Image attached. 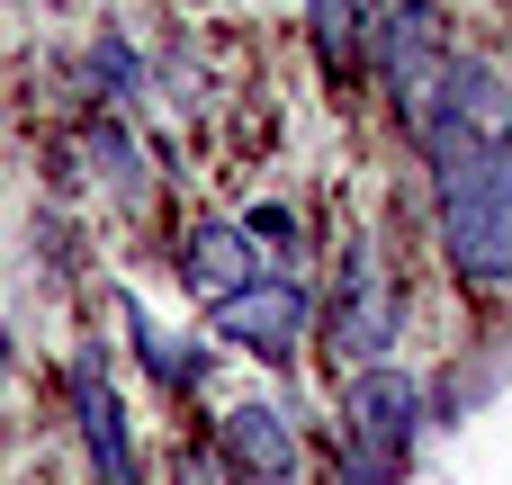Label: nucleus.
<instances>
[{
    "instance_id": "6e6552de",
    "label": "nucleus",
    "mask_w": 512,
    "mask_h": 485,
    "mask_svg": "<svg viewBox=\"0 0 512 485\" xmlns=\"http://www.w3.org/2000/svg\"><path fill=\"white\" fill-rule=\"evenodd\" d=\"M306 27H315L324 72H333V81H351V72H360V54H369V0H306Z\"/></svg>"
},
{
    "instance_id": "f03ea898",
    "label": "nucleus",
    "mask_w": 512,
    "mask_h": 485,
    "mask_svg": "<svg viewBox=\"0 0 512 485\" xmlns=\"http://www.w3.org/2000/svg\"><path fill=\"white\" fill-rule=\"evenodd\" d=\"M369 36H378V63H387V90H396L405 126H423V108L441 99V81H450V63H459L441 9H432V0H405V9H387V18H369Z\"/></svg>"
},
{
    "instance_id": "7ed1b4c3",
    "label": "nucleus",
    "mask_w": 512,
    "mask_h": 485,
    "mask_svg": "<svg viewBox=\"0 0 512 485\" xmlns=\"http://www.w3.org/2000/svg\"><path fill=\"white\" fill-rule=\"evenodd\" d=\"M306 324H315V297H306L297 279H243L234 297H216V333H225L234 351L270 360V369L306 351Z\"/></svg>"
},
{
    "instance_id": "1a4fd4ad",
    "label": "nucleus",
    "mask_w": 512,
    "mask_h": 485,
    "mask_svg": "<svg viewBox=\"0 0 512 485\" xmlns=\"http://www.w3.org/2000/svg\"><path fill=\"white\" fill-rule=\"evenodd\" d=\"M180 485H234L225 450H180Z\"/></svg>"
},
{
    "instance_id": "9d476101",
    "label": "nucleus",
    "mask_w": 512,
    "mask_h": 485,
    "mask_svg": "<svg viewBox=\"0 0 512 485\" xmlns=\"http://www.w3.org/2000/svg\"><path fill=\"white\" fill-rule=\"evenodd\" d=\"M0 369H9V333H0Z\"/></svg>"
},
{
    "instance_id": "20e7f679",
    "label": "nucleus",
    "mask_w": 512,
    "mask_h": 485,
    "mask_svg": "<svg viewBox=\"0 0 512 485\" xmlns=\"http://www.w3.org/2000/svg\"><path fill=\"white\" fill-rule=\"evenodd\" d=\"M387 342H396V288H387L378 252L351 243V252H342V288H333V351H351V360L369 369Z\"/></svg>"
},
{
    "instance_id": "f257e3e1",
    "label": "nucleus",
    "mask_w": 512,
    "mask_h": 485,
    "mask_svg": "<svg viewBox=\"0 0 512 485\" xmlns=\"http://www.w3.org/2000/svg\"><path fill=\"white\" fill-rule=\"evenodd\" d=\"M414 423H423V396L405 369H360L342 387V459H351V485H396L405 459H414Z\"/></svg>"
},
{
    "instance_id": "39448f33",
    "label": "nucleus",
    "mask_w": 512,
    "mask_h": 485,
    "mask_svg": "<svg viewBox=\"0 0 512 485\" xmlns=\"http://www.w3.org/2000/svg\"><path fill=\"white\" fill-rule=\"evenodd\" d=\"M216 450H225L234 485H297V432H288V414H279V405H261V396L225 405Z\"/></svg>"
},
{
    "instance_id": "0eeeda50",
    "label": "nucleus",
    "mask_w": 512,
    "mask_h": 485,
    "mask_svg": "<svg viewBox=\"0 0 512 485\" xmlns=\"http://www.w3.org/2000/svg\"><path fill=\"white\" fill-rule=\"evenodd\" d=\"M180 279H189L207 306L234 297L243 279H261V270H252V234H243V225H189V234H180Z\"/></svg>"
},
{
    "instance_id": "423d86ee",
    "label": "nucleus",
    "mask_w": 512,
    "mask_h": 485,
    "mask_svg": "<svg viewBox=\"0 0 512 485\" xmlns=\"http://www.w3.org/2000/svg\"><path fill=\"white\" fill-rule=\"evenodd\" d=\"M72 414H81V450H90L99 485H135V432H126V405H117L99 360L72 369Z\"/></svg>"
}]
</instances>
